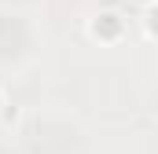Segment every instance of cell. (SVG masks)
I'll return each mask as SVG.
<instances>
[{"mask_svg": "<svg viewBox=\"0 0 158 154\" xmlns=\"http://www.w3.org/2000/svg\"><path fill=\"white\" fill-rule=\"evenodd\" d=\"M85 33L92 44H99V48H118L121 40L129 37V18L114 11V7H103V11H96L88 22H85Z\"/></svg>", "mask_w": 158, "mask_h": 154, "instance_id": "obj_1", "label": "cell"}, {"mask_svg": "<svg viewBox=\"0 0 158 154\" xmlns=\"http://www.w3.org/2000/svg\"><path fill=\"white\" fill-rule=\"evenodd\" d=\"M4 99H7V95H4V88H0V107H4Z\"/></svg>", "mask_w": 158, "mask_h": 154, "instance_id": "obj_4", "label": "cell"}, {"mask_svg": "<svg viewBox=\"0 0 158 154\" xmlns=\"http://www.w3.org/2000/svg\"><path fill=\"white\" fill-rule=\"evenodd\" d=\"M19 121H22V107H15V103L4 99V107H0V125H4V128H15Z\"/></svg>", "mask_w": 158, "mask_h": 154, "instance_id": "obj_2", "label": "cell"}, {"mask_svg": "<svg viewBox=\"0 0 158 154\" xmlns=\"http://www.w3.org/2000/svg\"><path fill=\"white\" fill-rule=\"evenodd\" d=\"M155 15H158L155 4H147V7H143V15H140V22H143V40H151V44H155V37H158V30H155Z\"/></svg>", "mask_w": 158, "mask_h": 154, "instance_id": "obj_3", "label": "cell"}]
</instances>
